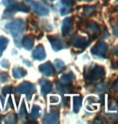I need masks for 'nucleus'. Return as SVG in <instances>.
Wrapping results in <instances>:
<instances>
[{"instance_id": "nucleus-5", "label": "nucleus", "mask_w": 118, "mask_h": 124, "mask_svg": "<svg viewBox=\"0 0 118 124\" xmlns=\"http://www.w3.org/2000/svg\"><path fill=\"white\" fill-rule=\"evenodd\" d=\"M85 1H91V0H85Z\"/></svg>"}, {"instance_id": "nucleus-3", "label": "nucleus", "mask_w": 118, "mask_h": 124, "mask_svg": "<svg viewBox=\"0 0 118 124\" xmlns=\"http://www.w3.org/2000/svg\"><path fill=\"white\" fill-rule=\"evenodd\" d=\"M114 33L117 36H118V25L114 28Z\"/></svg>"}, {"instance_id": "nucleus-1", "label": "nucleus", "mask_w": 118, "mask_h": 124, "mask_svg": "<svg viewBox=\"0 0 118 124\" xmlns=\"http://www.w3.org/2000/svg\"><path fill=\"white\" fill-rule=\"evenodd\" d=\"M92 52L94 55L100 57H105L108 53V45L104 42H100L92 49Z\"/></svg>"}, {"instance_id": "nucleus-4", "label": "nucleus", "mask_w": 118, "mask_h": 124, "mask_svg": "<svg viewBox=\"0 0 118 124\" xmlns=\"http://www.w3.org/2000/svg\"><path fill=\"white\" fill-rule=\"evenodd\" d=\"M114 52H115V54H116V55H117V56H118V46H117L116 48H115Z\"/></svg>"}, {"instance_id": "nucleus-2", "label": "nucleus", "mask_w": 118, "mask_h": 124, "mask_svg": "<svg viewBox=\"0 0 118 124\" xmlns=\"http://www.w3.org/2000/svg\"><path fill=\"white\" fill-rule=\"evenodd\" d=\"M104 75V69L100 66L95 67L91 72H88V78L90 80H98Z\"/></svg>"}]
</instances>
